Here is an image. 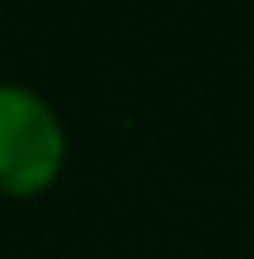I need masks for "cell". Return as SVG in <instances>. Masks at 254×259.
Listing matches in <instances>:
<instances>
[{"mask_svg":"<svg viewBox=\"0 0 254 259\" xmlns=\"http://www.w3.org/2000/svg\"><path fill=\"white\" fill-rule=\"evenodd\" d=\"M64 132L47 102L34 94L0 85V191L34 196L59 175Z\"/></svg>","mask_w":254,"mask_h":259,"instance_id":"cell-1","label":"cell"}]
</instances>
